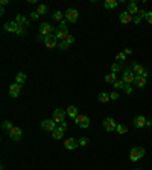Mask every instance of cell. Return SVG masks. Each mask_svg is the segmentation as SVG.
I'll return each mask as SVG.
<instances>
[{"mask_svg": "<svg viewBox=\"0 0 152 170\" xmlns=\"http://www.w3.org/2000/svg\"><path fill=\"white\" fill-rule=\"evenodd\" d=\"M15 82L20 84V85H23V84L26 82V75H24V73H17V75H15Z\"/></svg>", "mask_w": 152, "mask_h": 170, "instance_id": "25", "label": "cell"}, {"mask_svg": "<svg viewBox=\"0 0 152 170\" xmlns=\"http://www.w3.org/2000/svg\"><path fill=\"white\" fill-rule=\"evenodd\" d=\"M78 17H79V12L76 11V9H67L65 11V21H69V23H76L78 21Z\"/></svg>", "mask_w": 152, "mask_h": 170, "instance_id": "9", "label": "cell"}, {"mask_svg": "<svg viewBox=\"0 0 152 170\" xmlns=\"http://www.w3.org/2000/svg\"><path fill=\"white\" fill-rule=\"evenodd\" d=\"M145 149L143 147H140V146H135V147H133L131 149V152H129V160L133 161V163H137L140 158H143L145 156Z\"/></svg>", "mask_w": 152, "mask_h": 170, "instance_id": "2", "label": "cell"}, {"mask_svg": "<svg viewBox=\"0 0 152 170\" xmlns=\"http://www.w3.org/2000/svg\"><path fill=\"white\" fill-rule=\"evenodd\" d=\"M146 14H148V11H143V9H141V11H138V14H137V15L143 20V19H146Z\"/></svg>", "mask_w": 152, "mask_h": 170, "instance_id": "38", "label": "cell"}, {"mask_svg": "<svg viewBox=\"0 0 152 170\" xmlns=\"http://www.w3.org/2000/svg\"><path fill=\"white\" fill-rule=\"evenodd\" d=\"M123 53H125V55H131V53H133V49H125Z\"/></svg>", "mask_w": 152, "mask_h": 170, "instance_id": "43", "label": "cell"}, {"mask_svg": "<svg viewBox=\"0 0 152 170\" xmlns=\"http://www.w3.org/2000/svg\"><path fill=\"white\" fill-rule=\"evenodd\" d=\"M78 143H79V146H82V147H85V146H88V143H90V140H88L87 137H81V138L78 140Z\"/></svg>", "mask_w": 152, "mask_h": 170, "instance_id": "30", "label": "cell"}, {"mask_svg": "<svg viewBox=\"0 0 152 170\" xmlns=\"http://www.w3.org/2000/svg\"><path fill=\"white\" fill-rule=\"evenodd\" d=\"M119 70H120V64H119V62H114L113 65H111V72H113V73H117Z\"/></svg>", "mask_w": 152, "mask_h": 170, "instance_id": "34", "label": "cell"}, {"mask_svg": "<svg viewBox=\"0 0 152 170\" xmlns=\"http://www.w3.org/2000/svg\"><path fill=\"white\" fill-rule=\"evenodd\" d=\"M134 84H135L138 88H143V87L146 85V77H145V76H135Z\"/></svg>", "mask_w": 152, "mask_h": 170, "instance_id": "19", "label": "cell"}, {"mask_svg": "<svg viewBox=\"0 0 152 170\" xmlns=\"http://www.w3.org/2000/svg\"><path fill=\"white\" fill-rule=\"evenodd\" d=\"M37 12H38V14H40V15H43V14H46V12H47V6H46V5H38Z\"/></svg>", "mask_w": 152, "mask_h": 170, "instance_id": "32", "label": "cell"}, {"mask_svg": "<svg viewBox=\"0 0 152 170\" xmlns=\"http://www.w3.org/2000/svg\"><path fill=\"white\" fill-rule=\"evenodd\" d=\"M69 47H70V44H69L65 39H64V41H61V43L58 44V49H59V50H67Z\"/></svg>", "mask_w": 152, "mask_h": 170, "instance_id": "31", "label": "cell"}, {"mask_svg": "<svg viewBox=\"0 0 152 170\" xmlns=\"http://www.w3.org/2000/svg\"><path fill=\"white\" fill-rule=\"evenodd\" d=\"M57 37H55V34H52V35H49V37L44 38V44H46V47L47 49H55L57 47Z\"/></svg>", "mask_w": 152, "mask_h": 170, "instance_id": "12", "label": "cell"}, {"mask_svg": "<svg viewBox=\"0 0 152 170\" xmlns=\"http://www.w3.org/2000/svg\"><path fill=\"white\" fill-rule=\"evenodd\" d=\"M59 126H61V128H62L64 131H67V122H62V123H61Z\"/></svg>", "mask_w": 152, "mask_h": 170, "instance_id": "42", "label": "cell"}, {"mask_svg": "<svg viewBox=\"0 0 152 170\" xmlns=\"http://www.w3.org/2000/svg\"><path fill=\"white\" fill-rule=\"evenodd\" d=\"M0 3H2V8H5V6H6V5H8V0H2V2H0Z\"/></svg>", "mask_w": 152, "mask_h": 170, "instance_id": "44", "label": "cell"}, {"mask_svg": "<svg viewBox=\"0 0 152 170\" xmlns=\"http://www.w3.org/2000/svg\"><path fill=\"white\" fill-rule=\"evenodd\" d=\"M38 17H40V14H38L37 11L35 12H31V19L32 20H38Z\"/></svg>", "mask_w": 152, "mask_h": 170, "instance_id": "41", "label": "cell"}, {"mask_svg": "<svg viewBox=\"0 0 152 170\" xmlns=\"http://www.w3.org/2000/svg\"><path fill=\"white\" fill-rule=\"evenodd\" d=\"M41 128H43L44 131H47V132H53V131L57 129V123H55L52 118H46V120L41 122Z\"/></svg>", "mask_w": 152, "mask_h": 170, "instance_id": "4", "label": "cell"}, {"mask_svg": "<svg viewBox=\"0 0 152 170\" xmlns=\"http://www.w3.org/2000/svg\"><path fill=\"white\" fill-rule=\"evenodd\" d=\"M133 123L135 128H143V126H146V118H145L143 115H137L133 120Z\"/></svg>", "mask_w": 152, "mask_h": 170, "instance_id": "16", "label": "cell"}, {"mask_svg": "<svg viewBox=\"0 0 152 170\" xmlns=\"http://www.w3.org/2000/svg\"><path fill=\"white\" fill-rule=\"evenodd\" d=\"M15 21H17V24H21V26H27V24H29V21L24 19L21 14H19V15L15 17Z\"/></svg>", "mask_w": 152, "mask_h": 170, "instance_id": "24", "label": "cell"}, {"mask_svg": "<svg viewBox=\"0 0 152 170\" xmlns=\"http://www.w3.org/2000/svg\"><path fill=\"white\" fill-rule=\"evenodd\" d=\"M65 41H67L69 44H73V43H75V37L69 34V35H67V38H65Z\"/></svg>", "mask_w": 152, "mask_h": 170, "instance_id": "37", "label": "cell"}, {"mask_svg": "<svg viewBox=\"0 0 152 170\" xmlns=\"http://www.w3.org/2000/svg\"><path fill=\"white\" fill-rule=\"evenodd\" d=\"M3 29H5L6 32H12V34H17L19 24H17V21H8V23H5Z\"/></svg>", "mask_w": 152, "mask_h": 170, "instance_id": "15", "label": "cell"}, {"mask_svg": "<svg viewBox=\"0 0 152 170\" xmlns=\"http://www.w3.org/2000/svg\"><path fill=\"white\" fill-rule=\"evenodd\" d=\"M67 115H70L72 118H76L79 114H78V108L76 106H73V105H70L69 108H67Z\"/></svg>", "mask_w": 152, "mask_h": 170, "instance_id": "20", "label": "cell"}, {"mask_svg": "<svg viewBox=\"0 0 152 170\" xmlns=\"http://www.w3.org/2000/svg\"><path fill=\"white\" fill-rule=\"evenodd\" d=\"M119 97H120V96H119V93H117V91H113V93L110 94V99H111V100H117Z\"/></svg>", "mask_w": 152, "mask_h": 170, "instance_id": "39", "label": "cell"}, {"mask_svg": "<svg viewBox=\"0 0 152 170\" xmlns=\"http://www.w3.org/2000/svg\"><path fill=\"white\" fill-rule=\"evenodd\" d=\"M8 134H9V138H11V140L19 141L20 138H21V135H23V131H21V128H19V126H14Z\"/></svg>", "mask_w": 152, "mask_h": 170, "instance_id": "10", "label": "cell"}, {"mask_svg": "<svg viewBox=\"0 0 152 170\" xmlns=\"http://www.w3.org/2000/svg\"><path fill=\"white\" fill-rule=\"evenodd\" d=\"M103 128L108 131V132H113V131H116V128H117V125H116V122H114V118H111V117H107L105 120H103Z\"/></svg>", "mask_w": 152, "mask_h": 170, "instance_id": "11", "label": "cell"}, {"mask_svg": "<svg viewBox=\"0 0 152 170\" xmlns=\"http://www.w3.org/2000/svg\"><path fill=\"white\" fill-rule=\"evenodd\" d=\"M116 132L119 134V135H123V134L128 132V128H126L125 125H117V128H116Z\"/></svg>", "mask_w": 152, "mask_h": 170, "instance_id": "29", "label": "cell"}, {"mask_svg": "<svg viewBox=\"0 0 152 170\" xmlns=\"http://www.w3.org/2000/svg\"><path fill=\"white\" fill-rule=\"evenodd\" d=\"M135 170H140V169H135Z\"/></svg>", "mask_w": 152, "mask_h": 170, "instance_id": "47", "label": "cell"}, {"mask_svg": "<svg viewBox=\"0 0 152 170\" xmlns=\"http://www.w3.org/2000/svg\"><path fill=\"white\" fill-rule=\"evenodd\" d=\"M64 132H65V131H64L61 126H58L57 129L52 132V137H53V140H61V138L64 137Z\"/></svg>", "mask_w": 152, "mask_h": 170, "instance_id": "18", "label": "cell"}, {"mask_svg": "<svg viewBox=\"0 0 152 170\" xmlns=\"http://www.w3.org/2000/svg\"><path fill=\"white\" fill-rule=\"evenodd\" d=\"M117 5H119L117 0H105V2H103V6H105L107 9H114Z\"/></svg>", "mask_w": 152, "mask_h": 170, "instance_id": "22", "label": "cell"}, {"mask_svg": "<svg viewBox=\"0 0 152 170\" xmlns=\"http://www.w3.org/2000/svg\"><path fill=\"white\" fill-rule=\"evenodd\" d=\"M128 12L134 15V14H138V8H137V3L135 2H131L129 5H128Z\"/></svg>", "mask_w": 152, "mask_h": 170, "instance_id": "21", "label": "cell"}, {"mask_svg": "<svg viewBox=\"0 0 152 170\" xmlns=\"http://www.w3.org/2000/svg\"><path fill=\"white\" fill-rule=\"evenodd\" d=\"M69 35V29H67V21L65 20H62L59 24H58V29L55 31V37L57 39H61V41H64L65 38Z\"/></svg>", "mask_w": 152, "mask_h": 170, "instance_id": "1", "label": "cell"}, {"mask_svg": "<svg viewBox=\"0 0 152 170\" xmlns=\"http://www.w3.org/2000/svg\"><path fill=\"white\" fill-rule=\"evenodd\" d=\"M52 17H53V20H55V21H59V23H61L62 20H65V19H64L65 15H64L61 11H57V12H53V15H52Z\"/></svg>", "mask_w": 152, "mask_h": 170, "instance_id": "28", "label": "cell"}, {"mask_svg": "<svg viewBox=\"0 0 152 170\" xmlns=\"http://www.w3.org/2000/svg\"><path fill=\"white\" fill-rule=\"evenodd\" d=\"M2 128H3L5 131H8V132H9V131L14 128V125H12V122H11V120H5V122L2 123Z\"/></svg>", "mask_w": 152, "mask_h": 170, "instance_id": "26", "label": "cell"}, {"mask_svg": "<svg viewBox=\"0 0 152 170\" xmlns=\"http://www.w3.org/2000/svg\"><path fill=\"white\" fill-rule=\"evenodd\" d=\"M123 91H125L126 94H133V87H131V85H125V87H123Z\"/></svg>", "mask_w": 152, "mask_h": 170, "instance_id": "36", "label": "cell"}, {"mask_svg": "<svg viewBox=\"0 0 152 170\" xmlns=\"http://www.w3.org/2000/svg\"><path fill=\"white\" fill-rule=\"evenodd\" d=\"M20 93H21V85L14 82L12 85H9V96L11 97H19Z\"/></svg>", "mask_w": 152, "mask_h": 170, "instance_id": "13", "label": "cell"}, {"mask_svg": "<svg viewBox=\"0 0 152 170\" xmlns=\"http://www.w3.org/2000/svg\"><path fill=\"white\" fill-rule=\"evenodd\" d=\"M53 32V26L49 23H41L40 26V37H49Z\"/></svg>", "mask_w": 152, "mask_h": 170, "instance_id": "3", "label": "cell"}, {"mask_svg": "<svg viewBox=\"0 0 152 170\" xmlns=\"http://www.w3.org/2000/svg\"><path fill=\"white\" fill-rule=\"evenodd\" d=\"M75 122H76V125L79 128H82V129H87L90 126V118L87 115H78L75 118Z\"/></svg>", "mask_w": 152, "mask_h": 170, "instance_id": "6", "label": "cell"}, {"mask_svg": "<svg viewBox=\"0 0 152 170\" xmlns=\"http://www.w3.org/2000/svg\"><path fill=\"white\" fill-rule=\"evenodd\" d=\"M123 82L126 84V85H131V84H134V81H135V73H134L131 68H126L125 72H123Z\"/></svg>", "mask_w": 152, "mask_h": 170, "instance_id": "5", "label": "cell"}, {"mask_svg": "<svg viewBox=\"0 0 152 170\" xmlns=\"http://www.w3.org/2000/svg\"><path fill=\"white\" fill-rule=\"evenodd\" d=\"M146 126H152V122H151V120H146Z\"/></svg>", "mask_w": 152, "mask_h": 170, "instance_id": "46", "label": "cell"}, {"mask_svg": "<svg viewBox=\"0 0 152 170\" xmlns=\"http://www.w3.org/2000/svg\"><path fill=\"white\" fill-rule=\"evenodd\" d=\"M97 100H99L100 103H108L111 99H110V94H107V93H100V94L97 96Z\"/></svg>", "mask_w": 152, "mask_h": 170, "instance_id": "23", "label": "cell"}, {"mask_svg": "<svg viewBox=\"0 0 152 170\" xmlns=\"http://www.w3.org/2000/svg\"><path fill=\"white\" fill-rule=\"evenodd\" d=\"M65 114H67V111H64V110H55L53 111V115H52V120L55 122V123H62L64 122V118H65Z\"/></svg>", "mask_w": 152, "mask_h": 170, "instance_id": "7", "label": "cell"}, {"mask_svg": "<svg viewBox=\"0 0 152 170\" xmlns=\"http://www.w3.org/2000/svg\"><path fill=\"white\" fill-rule=\"evenodd\" d=\"M116 59H117V61H125V59H126V55H125L123 52H119V53L116 55Z\"/></svg>", "mask_w": 152, "mask_h": 170, "instance_id": "35", "label": "cell"}, {"mask_svg": "<svg viewBox=\"0 0 152 170\" xmlns=\"http://www.w3.org/2000/svg\"><path fill=\"white\" fill-rule=\"evenodd\" d=\"M140 21H141V19H140L138 15H137V17H134V23H140Z\"/></svg>", "mask_w": 152, "mask_h": 170, "instance_id": "45", "label": "cell"}, {"mask_svg": "<svg viewBox=\"0 0 152 170\" xmlns=\"http://www.w3.org/2000/svg\"><path fill=\"white\" fill-rule=\"evenodd\" d=\"M119 20L123 23V24H128V23H131L134 21V17L129 14V12H122L120 15H119Z\"/></svg>", "mask_w": 152, "mask_h": 170, "instance_id": "17", "label": "cell"}, {"mask_svg": "<svg viewBox=\"0 0 152 170\" xmlns=\"http://www.w3.org/2000/svg\"><path fill=\"white\" fill-rule=\"evenodd\" d=\"M131 67H133V72L135 73V76H145V77L148 76V70L143 65H140L138 62H133Z\"/></svg>", "mask_w": 152, "mask_h": 170, "instance_id": "8", "label": "cell"}, {"mask_svg": "<svg viewBox=\"0 0 152 170\" xmlns=\"http://www.w3.org/2000/svg\"><path fill=\"white\" fill-rule=\"evenodd\" d=\"M78 146H79V143H78V140H75V138H67L64 141V147L67 151H75Z\"/></svg>", "mask_w": 152, "mask_h": 170, "instance_id": "14", "label": "cell"}, {"mask_svg": "<svg viewBox=\"0 0 152 170\" xmlns=\"http://www.w3.org/2000/svg\"><path fill=\"white\" fill-rule=\"evenodd\" d=\"M146 20H148V23L152 24V12L151 11H148V14H146Z\"/></svg>", "mask_w": 152, "mask_h": 170, "instance_id": "40", "label": "cell"}, {"mask_svg": "<svg viewBox=\"0 0 152 170\" xmlns=\"http://www.w3.org/2000/svg\"><path fill=\"white\" fill-rule=\"evenodd\" d=\"M114 88H123L125 87V82H123V79H117L116 82L113 84Z\"/></svg>", "mask_w": 152, "mask_h": 170, "instance_id": "33", "label": "cell"}, {"mask_svg": "<svg viewBox=\"0 0 152 170\" xmlns=\"http://www.w3.org/2000/svg\"><path fill=\"white\" fill-rule=\"evenodd\" d=\"M116 81H117V79H116V73H113V72L105 76V82H107V84H114Z\"/></svg>", "mask_w": 152, "mask_h": 170, "instance_id": "27", "label": "cell"}]
</instances>
